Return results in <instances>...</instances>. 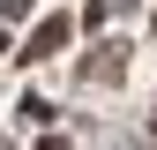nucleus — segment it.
<instances>
[{
    "label": "nucleus",
    "mask_w": 157,
    "mask_h": 150,
    "mask_svg": "<svg viewBox=\"0 0 157 150\" xmlns=\"http://www.w3.org/2000/svg\"><path fill=\"white\" fill-rule=\"evenodd\" d=\"M120 68H127V53H120V45H105V53H90V60H82L90 83H120Z\"/></svg>",
    "instance_id": "f257e3e1"
},
{
    "label": "nucleus",
    "mask_w": 157,
    "mask_h": 150,
    "mask_svg": "<svg viewBox=\"0 0 157 150\" xmlns=\"http://www.w3.org/2000/svg\"><path fill=\"white\" fill-rule=\"evenodd\" d=\"M52 45H67V15H52V23H45V30H37V38H30V60H45V53H52Z\"/></svg>",
    "instance_id": "f03ea898"
}]
</instances>
